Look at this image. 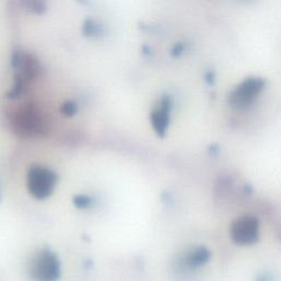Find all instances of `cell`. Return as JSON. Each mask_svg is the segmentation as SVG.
<instances>
[{
	"mask_svg": "<svg viewBox=\"0 0 281 281\" xmlns=\"http://www.w3.org/2000/svg\"><path fill=\"white\" fill-rule=\"evenodd\" d=\"M56 183V174L49 168L32 166L29 169L27 178L28 190L38 200H43L50 197L55 189Z\"/></svg>",
	"mask_w": 281,
	"mask_h": 281,
	"instance_id": "obj_1",
	"label": "cell"
},
{
	"mask_svg": "<svg viewBox=\"0 0 281 281\" xmlns=\"http://www.w3.org/2000/svg\"><path fill=\"white\" fill-rule=\"evenodd\" d=\"M263 87V80L261 78L251 77L242 81L230 95V102L237 107L248 104L253 99L258 95Z\"/></svg>",
	"mask_w": 281,
	"mask_h": 281,
	"instance_id": "obj_2",
	"label": "cell"
},
{
	"mask_svg": "<svg viewBox=\"0 0 281 281\" xmlns=\"http://www.w3.org/2000/svg\"><path fill=\"white\" fill-rule=\"evenodd\" d=\"M258 236V221L251 216L237 219L232 226V237L239 244H250Z\"/></svg>",
	"mask_w": 281,
	"mask_h": 281,
	"instance_id": "obj_3",
	"label": "cell"
},
{
	"mask_svg": "<svg viewBox=\"0 0 281 281\" xmlns=\"http://www.w3.org/2000/svg\"><path fill=\"white\" fill-rule=\"evenodd\" d=\"M172 102L169 97L165 96L162 98L161 103L153 112L151 113V123L155 132L160 136H164L167 131L169 124V116H171Z\"/></svg>",
	"mask_w": 281,
	"mask_h": 281,
	"instance_id": "obj_4",
	"label": "cell"
},
{
	"mask_svg": "<svg viewBox=\"0 0 281 281\" xmlns=\"http://www.w3.org/2000/svg\"><path fill=\"white\" fill-rule=\"evenodd\" d=\"M16 124L20 128L21 133L31 134L39 133L41 130V120L35 113V111L30 108H27L18 113V119Z\"/></svg>",
	"mask_w": 281,
	"mask_h": 281,
	"instance_id": "obj_5",
	"label": "cell"
},
{
	"mask_svg": "<svg viewBox=\"0 0 281 281\" xmlns=\"http://www.w3.org/2000/svg\"><path fill=\"white\" fill-rule=\"evenodd\" d=\"M73 203L76 208L78 209H87L92 204V200L90 197L86 195H77L73 199Z\"/></svg>",
	"mask_w": 281,
	"mask_h": 281,
	"instance_id": "obj_6",
	"label": "cell"
},
{
	"mask_svg": "<svg viewBox=\"0 0 281 281\" xmlns=\"http://www.w3.org/2000/svg\"><path fill=\"white\" fill-rule=\"evenodd\" d=\"M101 28L99 25L93 21V20H86L83 27V31L87 35V37H92V35H96L100 32Z\"/></svg>",
	"mask_w": 281,
	"mask_h": 281,
	"instance_id": "obj_7",
	"label": "cell"
},
{
	"mask_svg": "<svg viewBox=\"0 0 281 281\" xmlns=\"http://www.w3.org/2000/svg\"><path fill=\"white\" fill-rule=\"evenodd\" d=\"M208 258H209L208 250H206V249H199V250L196 251L195 254L192 255L191 261L193 263H197V265H199V263H202V262H204L206 260H208Z\"/></svg>",
	"mask_w": 281,
	"mask_h": 281,
	"instance_id": "obj_8",
	"label": "cell"
},
{
	"mask_svg": "<svg viewBox=\"0 0 281 281\" xmlns=\"http://www.w3.org/2000/svg\"><path fill=\"white\" fill-rule=\"evenodd\" d=\"M61 112L64 115L72 116L76 112H77V104H76L75 102H72V101H67L61 107Z\"/></svg>",
	"mask_w": 281,
	"mask_h": 281,
	"instance_id": "obj_9",
	"label": "cell"
}]
</instances>
